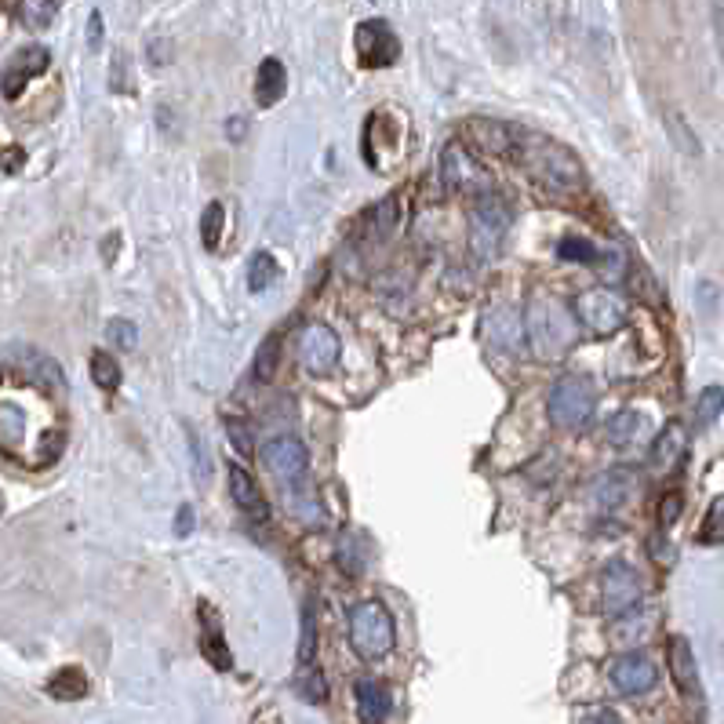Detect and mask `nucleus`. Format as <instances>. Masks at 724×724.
Masks as SVG:
<instances>
[{"label":"nucleus","instance_id":"f257e3e1","mask_svg":"<svg viewBox=\"0 0 724 724\" xmlns=\"http://www.w3.org/2000/svg\"><path fill=\"white\" fill-rule=\"evenodd\" d=\"M513 153H517L521 168L528 171L543 190L557 193V197H575V193L586 190L583 161H579L568 146H561V142L543 139V135H524L521 131Z\"/></svg>","mask_w":724,"mask_h":724},{"label":"nucleus","instance_id":"2f4dec72","mask_svg":"<svg viewBox=\"0 0 724 724\" xmlns=\"http://www.w3.org/2000/svg\"><path fill=\"white\" fill-rule=\"evenodd\" d=\"M299 666H313L317 659V615H313V601L302 608V630H299Z\"/></svg>","mask_w":724,"mask_h":724},{"label":"nucleus","instance_id":"c85d7f7f","mask_svg":"<svg viewBox=\"0 0 724 724\" xmlns=\"http://www.w3.org/2000/svg\"><path fill=\"white\" fill-rule=\"evenodd\" d=\"M26 441V415L15 404H0V448L15 452Z\"/></svg>","mask_w":724,"mask_h":724},{"label":"nucleus","instance_id":"49530a36","mask_svg":"<svg viewBox=\"0 0 724 724\" xmlns=\"http://www.w3.org/2000/svg\"><path fill=\"white\" fill-rule=\"evenodd\" d=\"M190 448H193V463H197V481H208V466H212V459H204V448H201V441H197V433L190 430Z\"/></svg>","mask_w":724,"mask_h":724},{"label":"nucleus","instance_id":"f8f14e48","mask_svg":"<svg viewBox=\"0 0 724 724\" xmlns=\"http://www.w3.org/2000/svg\"><path fill=\"white\" fill-rule=\"evenodd\" d=\"M342 353V342L335 335V328L328 324H306L299 335V364L310 375H328L335 372Z\"/></svg>","mask_w":724,"mask_h":724},{"label":"nucleus","instance_id":"473e14b6","mask_svg":"<svg viewBox=\"0 0 724 724\" xmlns=\"http://www.w3.org/2000/svg\"><path fill=\"white\" fill-rule=\"evenodd\" d=\"M295 692L313 706L328 703V681H324V674H317L313 666H302V674L295 677Z\"/></svg>","mask_w":724,"mask_h":724},{"label":"nucleus","instance_id":"37998d69","mask_svg":"<svg viewBox=\"0 0 724 724\" xmlns=\"http://www.w3.org/2000/svg\"><path fill=\"white\" fill-rule=\"evenodd\" d=\"M681 510H684V495L666 492L663 503H659V524H663V528H674V521L681 517Z\"/></svg>","mask_w":724,"mask_h":724},{"label":"nucleus","instance_id":"39448f33","mask_svg":"<svg viewBox=\"0 0 724 724\" xmlns=\"http://www.w3.org/2000/svg\"><path fill=\"white\" fill-rule=\"evenodd\" d=\"M513 222V208L506 201L503 193L495 190H484L477 193V201H473V215H470V248L477 259H495L499 252V244H503L506 230H510Z\"/></svg>","mask_w":724,"mask_h":724},{"label":"nucleus","instance_id":"dca6fc26","mask_svg":"<svg viewBox=\"0 0 724 724\" xmlns=\"http://www.w3.org/2000/svg\"><path fill=\"white\" fill-rule=\"evenodd\" d=\"M11 364L19 368L30 383H37L41 390H48V393H59V390H66V372H62V364L51 357V353H44V350H19V353H11Z\"/></svg>","mask_w":724,"mask_h":724},{"label":"nucleus","instance_id":"aec40b11","mask_svg":"<svg viewBox=\"0 0 724 724\" xmlns=\"http://www.w3.org/2000/svg\"><path fill=\"white\" fill-rule=\"evenodd\" d=\"M353 699H357V717H361L364 724H386V717H390L393 710L390 688H386L383 681H372V677L357 681Z\"/></svg>","mask_w":724,"mask_h":724},{"label":"nucleus","instance_id":"e433bc0d","mask_svg":"<svg viewBox=\"0 0 724 724\" xmlns=\"http://www.w3.org/2000/svg\"><path fill=\"white\" fill-rule=\"evenodd\" d=\"M557 259H564V262H597V259H601V252H597V248L586 241V237H564V241L557 244Z\"/></svg>","mask_w":724,"mask_h":724},{"label":"nucleus","instance_id":"6e6552de","mask_svg":"<svg viewBox=\"0 0 724 724\" xmlns=\"http://www.w3.org/2000/svg\"><path fill=\"white\" fill-rule=\"evenodd\" d=\"M437 179H441V186L448 193H484L492 190V182H488V171H484V164L473 157L470 150H466L463 142L455 139L448 142L441 150V161H437Z\"/></svg>","mask_w":724,"mask_h":724},{"label":"nucleus","instance_id":"3c124183","mask_svg":"<svg viewBox=\"0 0 724 724\" xmlns=\"http://www.w3.org/2000/svg\"><path fill=\"white\" fill-rule=\"evenodd\" d=\"M252 724H281V714H277V706H262L259 714L252 717Z\"/></svg>","mask_w":724,"mask_h":724},{"label":"nucleus","instance_id":"79ce46f5","mask_svg":"<svg viewBox=\"0 0 724 724\" xmlns=\"http://www.w3.org/2000/svg\"><path fill=\"white\" fill-rule=\"evenodd\" d=\"M226 433H230V444L233 448H237V452L241 455H252V430H248V423H244V419H226Z\"/></svg>","mask_w":724,"mask_h":724},{"label":"nucleus","instance_id":"58836bf2","mask_svg":"<svg viewBox=\"0 0 724 724\" xmlns=\"http://www.w3.org/2000/svg\"><path fill=\"white\" fill-rule=\"evenodd\" d=\"M721 539H724V499H714V503H710V513H706L703 532H699V543L717 546Z\"/></svg>","mask_w":724,"mask_h":724},{"label":"nucleus","instance_id":"5701e85b","mask_svg":"<svg viewBox=\"0 0 724 724\" xmlns=\"http://www.w3.org/2000/svg\"><path fill=\"white\" fill-rule=\"evenodd\" d=\"M284 91H288V70H284L281 59H262L259 70H255V102H259L262 110H270L277 102L284 99Z\"/></svg>","mask_w":724,"mask_h":724},{"label":"nucleus","instance_id":"c03bdc74","mask_svg":"<svg viewBox=\"0 0 724 724\" xmlns=\"http://www.w3.org/2000/svg\"><path fill=\"white\" fill-rule=\"evenodd\" d=\"M22 164H26V150L22 146H4L0 150V171L15 175V171H22Z\"/></svg>","mask_w":724,"mask_h":724},{"label":"nucleus","instance_id":"6ab92c4d","mask_svg":"<svg viewBox=\"0 0 724 724\" xmlns=\"http://www.w3.org/2000/svg\"><path fill=\"white\" fill-rule=\"evenodd\" d=\"M666 659H670L674 684L688 695V699H695V695L703 692V684H699V663H695V652H692V644H688V637H670V652H666Z\"/></svg>","mask_w":724,"mask_h":724},{"label":"nucleus","instance_id":"1a4fd4ad","mask_svg":"<svg viewBox=\"0 0 724 724\" xmlns=\"http://www.w3.org/2000/svg\"><path fill=\"white\" fill-rule=\"evenodd\" d=\"M641 594H644V583H641V575H637V568H630L626 561L604 564V572H601L604 615L619 619V615L634 612L637 604H641Z\"/></svg>","mask_w":724,"mask_h":724},{"label":"nucleus","instance_id":"a19ab883","mask_svg":"<svg viewBox=\"0 0 724 724\" xmlns=\"http://www.w3.org/2000/svg\"><path fill=\"white\" fill-rule=\"evenodd\" d=\"M648 626H652V615H644V619H637L634 626H626L623 619H615V630L612 637L619 644H641V637L648 634Z\"/></svg>","mask_w":724,"mask_h":724},{"label":"nucleus","instance_id":"c9c22d12","mask_svg":"<svg viewBox=\"0 0 724 724\" xmlns=\"http://www.w3.org/2000/svg\"><path fill=\"white\" fill-rule=\"evenodd\" d=\"M724 412V390L721 386H706L703 393H699V404H695V415H699V426H710L717 423Z\"/></svg>","mask_w":724,"mask_h":724},{"label":"nucleus","instance_id":"9d476101","mask_svg":"<svg viewBox=\"0 0 724 724\" xmlns=\"http://www.w3.org/2000/svg\"><path fill=\"white\" fill-rule=\"evenodd\" d=\"M353 51H357V62H361L364 70H383V66L397 62L401 41H397V33L390 30V22L368 19L353 33Z\"/></svg>","mask_w":724,"mask_h":724},{"label":"nucleus","instance_id":"7ed1b4c3","mask_svg":"<svg viewBox=\"0 0 724 724\" xmlns=\"http://www.w3.org/2000/svg\"><path fill=\"white\" fill-rule=\"evenodd\" d=\"M579 339V324H575L572 310L561 306L550 295H535L524 310V342L535 350V357L543 361H561L564 353L572 350Z\"/></svg>","mask_w":724,"mask_h":724},{"label":"nucleus","instance_id":"f3484780","mask_svg":"<svg viewBox=\"0 0 724 724\" xmlns=\"http://www.w3.org/2000/svg\"><path fill=\"white\" fill-rule=\"evenodd\" d=\"M44 70H48V48H22L19 55L4 66V73H0V91H4L8 99H19L22 88Z\"/></svg>","mask_w":724,"mask_h":724},{"label":"nucleus","instance_id":"cd10ccee","mask_svg":"<svg viewBox=\"0 0 724 724\" xmlns=\"http://www.w3.org/2000/svg\"><path fill=\"white\" fill-rule=\"evenodd\" d=\"M15 19L26 30H48L55 22V0H15Z\"/></svg>","mask_w":724,"mask_h":724},{"label":"nucleus","instance_id":"603ef678","mask_svg":"<svg viewBox=\"0 0 724 724\" xmlns=\"http://www.w3.org/2000/svg\"><path fill=\"white\" fill-rule=\"evenodd\" d=\"M244 131H248V124H244V117H230V124H226V135H230V139H241Z\"/></svg>","mask_w":724,"mask_h":724},{"label":"nucleus","instance_id":"72a5a7b5","mask_svg":"<svg viewBox=\"0 0 724 724\" xmlns=\"http://www.w3.org/2000/svg\"><path fill=\"white\" fill-rule=\"evenodd\" d=\"M277 361H281V332H273L262 339L259 353H255V379H273Z\"/></svg>","mask_w":724,"mask_h":724},{"label":"nucleus","instance_id":"20e7f679","mask_svg":"<svg viewBox=\"0 0 724 724\" xmlns=\"http://www.w3.org/2000/svg\"><path fill=\"white\" fill-rule=\"evenodd\" d=\"M350 644L364 663H379L397 644V626L383 601H361L350 608Z\"/></svg>","mask_w":724,"mask_h":724},{"label":"nucleus","instance_id":"b1692460","mask_svg":"<svg viewBox=\"0 0 724 724\" xmlns=\"http://www.w3.org/2000/svg\"><path fill=\"white\" fill-rule=\"evenodd\" d=\"M648 430H652V419H648V415L637 412V408H623V412H615V419L608 423V444L630 448V444L644 441Z\"/></svg>","mask_w":724,"mask_h":724},{"label":"nucleus","instance_id":"f704fd0d","mask_svg":"<svg viewBox=\"0 0 724 724\" xmlns=\"http://www.w3.org/2000/svg\"><path fill=\"white\" fill-rule=\"evenodd\" d=\"M397 219H401V208H397V197H386L372 208L368 222H372V233L375 237H390L397 230Z\"/></svg>","mask_w":724,"mask_h":724},{"label":"nucleus","instance_id":"2eb2a0df","mask_svg":"<svg viewBox=\"0 0 724 724\" xmlns=\"http://www.w3.org/2000/svg\"><path fill=\"white\" fill-rule=\"evenodd\" d=\"M641 484V473L634 466H612V470H604L594 481V499L601 510H619V506L634 503Z\"/></svg>","mask_w":724,"mask_h":724},{"label":"nucleus","instance_id":"0eeeda50","mask_svg":"<svg viewBox=\"0 0 724 724\" xmlns=\"http://www.w3.org/2000/svg\"><path fill=\"white\" fill-rule=\"evenodd\" d=\"M572 313L575 324L586 328L590 335H615L630 317V302L615 288H590V292L575 295Z\"/></svg>","mask_w":724,"mask_h":724},{"label":"nucleus","instance_id":"423d86ee","mask_svg":"<svg viewBox=\"0 0 724 724\" xmlns=\"http://www.w3.org/2000/svg\"><path fill=\"white\" fill-rule=\"evenodd\" d=\"M546 408H550L554 426H561V430H583L597 408L594 383L583 379V375H564V379L554 383V390H550Z\"/></svg>","mask_w":724,"mask_h":724},{"label":"nucleus","instance_id":"864d4df0","mask_svg":"<svg viewBox=\"0 0 724 724\" xmlns=\"http://www.w3.org/2000/svg\"><path fill=\"white\" fill-rule=\"evenodd\" d=\"M0 513H4V499H0Z\"/></svg>","mask_w":724,"mask_h":724},{"label":"nucleus","instance_id":"c756f323","mask_svg":"<svg viewBox=\"0 0 724 724\" xmlns=\"http://www.w3.org/2000/svg\"><path fill=\"white\" fill-rule=\"evenodd\" d=\"M277 277H281L277 259H273L270 252H255L252 262H248V288H252V292H266L270 284H277Z\"/></svg>","mask_w":724,"mask_h":724},{"label":"nucleus","instance_id":"de8ad7c7","mask_svg":"<svg viewBox=\"0 0 724 724\" xmlns=\"http://www.w3.org/2000/svg\"><path fill=\"white\" fill-rule=\"evenodd\" d=\"M88 48L91 51L102 48V11H91V19H88Z\"/></svg>","mask_w":724,"mask_h":724},{"label":"nucleus","instance_id":"ddd939ff","mask_svg":"<svg viewBox=\"0 0 724 724\" xmlns=\"http://www.w3.org/2000/svg\"><path fill=\"white\" fill-rule=\"evenodd\" d=\"M484 339L495 350L521 353L524 350V310L517 302H492L484 310Z\"/></svg>","mask_w":724,"mask_h":724},{"label":"nucleus","instance_id":"393cba45","mask_svg":"<svg viewBox=\"0 0 724 724\" xmlns=\"http://www.w3.org/2000/svg\"><path fill=\"white\" fill-rule=\"evenodd\" d=\"M88 692H91V681L81 666H62L59 674H51L48 681V695L59 699V703H77V699H84Z\"/></svg>","mask_w":724,"mask_h":724},{"label":"nucleus","instance_id":"412c9836","mask_svg":"<svg viewBox=\"0 0 724 724\" xmlns=\"http://www.w3.org/2000/svg\"><path fill=\"white\" fill-rule=\"evenodd\" d=\"M201 652L204 659L219 670V674H230L233 670V655H230V644L222 637V626L215 619V612L208 604H201Z\"/></svg>","mask_w":724,"mask_h":724},{"label":"nucleus","instance_id":"a211bd4d","mask_svg":"<svg viewBox=\"0 0 724 724\" xmlns=\"http://www.w3.org/2000/svg\"><path fill=\"white\" fill-rule=\"evenodd\" d=\"M230 495L244 517H252V521H270V503L262 499L259 484L252 481V473L237 463H230Z\"/></svg>","mask_w":724,"mask_h":724},{"label":"nucleus","instance_id":"8fccbe9b","mask_svg":"<svg viewBox=\"0 0 724 724\" xmlns=\"http://www.w3.org/2000/svg\"><path fill=\"white\" fill-rule=\"evenodd\" d=\"M623 262H626L623 255H604V277H615V281H619V277L626 273Z\"/></svg>","mask_w":724,"mask_h":724},{"label":"nucleus","instance_id":"a18cd8bd","mask_svg":"<svg viewBox=\"0 0 724 724\" xmlns=\"http://www.w3.org/2000/svg\"><path fill=\"white\" fill-rule=\"evenodd\" d=\"M579 724H623V721H619V714H615L612 706H590V710H583Z\"/></svg>","mask_w":724,"mask_h":724},{"label":"nucleus","instance_id":"bb28decb","mask_svg":"<svg viewBox=\"0 0 724 724\" xmlns=\"http://www.w3.org/2000/svg\"><path fill=\"white\" fill-rule=\"evenodd\" d=\"M666 135L674 142V150H681L684 157H699V153H703V142H699V135L692 131V124L684 121V113L677 110L666 113Z\"/></svg>","mask_w":724,"mask_h":724},{"label":"nucleus","instance_id":"f03ea898","mask_svg":"<svg viewBox=\"0 0 724 724\" xmlns=\"http://www.w3.org/2000/svg\"><path fill=\"white\" fill-rule=\"evenodd\" d=\"M262 463L273 473V481L281 484V492L295 517L310 524L321 521V503H317V492H313L310 481V455H306L302 441H295V437H273L262 448Z\"/></svg>","mask_w":724,"mask_h":724},{"label":"nucleus","instance_id":"9b49d317","mask_svg":"<svg viewBox=\"0 0 724 724\" xmlns=\"http://www.w3.org/2000/svg\"><path fill=\"white\" fill-rule=\"evenodd\" d=\"M466 150L488 153V157H510L517 150V139H521V128H513L506 121H495V117H470L459 128Z\"/></svg>","mask_w":724,"mask_h":724},{"label":"nucleus","instance_id":"7c9ffc66","mask_svg":"<svg viewBox=\"0 0 724 724\" xmlns=\"http://www.w3.org/2000/svg\"><path fill=\"white\" fill-rule=\"evenodd\" d=\"M222 230H226V208H222V201H212L201 215V244L208 248V252L219 248Z\"/></svg>","mask_w":724,"mask_h":724},{"label":"nucleus","instance_id":"09e8293b","mask_svg":"<svg viewBox=\"0 0 724 724\" xmlns=\"http://www.w3.org/2000/svg\"><path fill=\"white\" fill-rule=\"evenodd\" d=\"M193 532V506L182 503L179 513H175V535H190Z\"/></svg>","mask_w":724,"mask_h":724},{"label":"nucleus","instance_id":"ea45409f","mask_svg":"<svg viewBox=\"0 0 724 724\" xmlns=\"http://www.w3.org/2000/svg\"><path fill=\"white\" fill-rule=\"evenodd\" d=\"M339 568L350 575V579L364 572V557H361V550H357V543H353L350 532L339 535Z\"/></svg>","mask_w":724,"mask_h":724},{"label":"nucleus","instance_id":"a878e982","mask_svg":"<svg viewBox=\"0 0 724 724\" xmlns=\"http://www.w3.org/2000/svg\"><path fill=\"white\" fill-rule=\"evenodd\" d=\"M88 372H91V383L99 386V390H106V393L121 386V361L106 350H91Z\"/></svg>","mask_w":724,"mask_h":724},{"label":"nucleus","instance_id":"4be33fe9","mask_svg":"<svg viewBox=\"0 0 724 724\" xmlns=\"http://www.w3.org/2000/svg\"><path fill=\"white\" fill-rule=\"evenodd\" d=\"M684 452H688V433H684L681 423H670L659 430L652 444V466L655 473H674L681 466Z\"/></svg>","mask_w":724,"mask_h":724},{"label":"nucleus","instance_id":"4c0bfd02","mask_svg":"<svg viewBox=\"0 0 724 724\" xmlns=\"http://www.w3.org/2000/svg\"><path fill=\"white\" fill-rule=\"evenodd\" d=\"M106 339H110V346L135 350V346H139V328H135L128 317H113V321L106 324Z\"/></svg>","mask_w":724,"mask_h":724},{"label":"nucleus","instance_id":"4468645a","mask_svg":"<svg viewBox=\"0 0 724 724\" xmlns=\"http://www.w3.org/2000/svg\"><path fill=\"white\" fill-rule=\"evenodd\" d=\"M608 681H612V688L619 695H644L655 688L659 670H655V663L648 655L630 652V655H619V659L608 666Z\"/></svg>","mask_w":724,"mask_h":724}]
</instances>
